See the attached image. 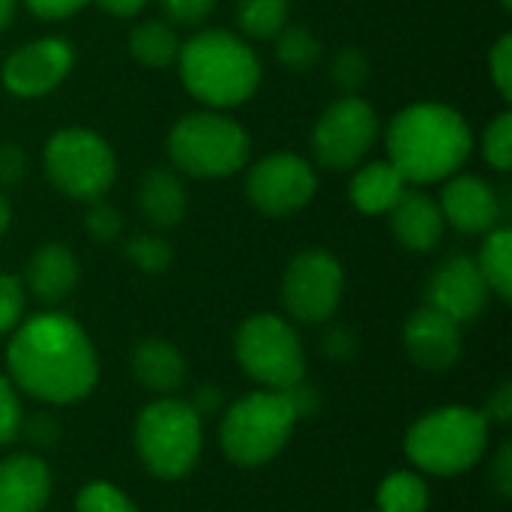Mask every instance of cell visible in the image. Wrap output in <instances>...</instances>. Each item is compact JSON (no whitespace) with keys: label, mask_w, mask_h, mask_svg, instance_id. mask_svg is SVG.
<instances>
[{"label":"cell","mask_w":512,"mask_h":512,"mask_svg":"<svg viewBox=\"0 0 512 512\" xmlns=\"http://www.w3.org/2000/svg\"><path fill=\"white\" fill-rule=\"evenodd\" d=\"M48 183L72 201H99L117 180V156L93 129H60L42 150Z\"/></svg>","instance_id":"8"},{"label":"cell","mask_w":512,"mask_h":512,"mask_svg":"<svg viewBox=\"0 0 512 512\" xmlns=\"http://www.w3.org/2000/svg\"><path fill=\"white\" fill-rule=\"evenodd\" d=\"M132 375L144 390L171 396L186 381V360L171 342L150 336L132 348Z\"/></svg>","instance_id":"20"},{"label":"cell","mask_w":512,"mask_h":512,"mask_svg":"<svg viewBox=\"0 0 512 512\" xmlns=\"http://www.w3.org/2000/svg\"><path fill=\"white\" fill-rule=\"evenodd\" d=\"M21 402L15 396V387L9 384V378L0 375V447L12 444L21 432Z\"/></svg>","instance_id":"36"},{"label":"cell","mask_w":512,"mask_h":512,"mask_svg":"<svg viewBox=\"0 0 512 512\" xmlns=\"http://www.w3.org/2000/svg\"><path fill=\"white\" fill-rule=\"evenodd\" d=\"M24 303H27V291H24L21 279L0 273V336L18 327V321L24 315Z\"/></svg>","instance_id":"33"},{"label":"cell","mask_w":512,"mask_h":512,"mask_svg":"<svg viewBox=\"0 0 512 512\" xmlns=\"http://www.w3.org/2000/svg\"><path fill=\"white\" fill-rule=\"evenodd\" d=\"M90 0H24V6L36 15V18H45V21H60V18H69L75 12H81Z\"/></svg>","instance_id":"39"},{"label":"cell","mask_w":512,"mask_h":512,"mask_svg":"<svg viewBox=\"0 0 512 512\" xmlns=\"http://www.w3.org/2000/svg\"><path fill=\"white\" fill-rule=\"evenodd\" d=\"M324 351L333 357V360H348L354 351H357V336L348 330V327H336L327 333L324 339Z\"/></svg>","instance_id":"40"},{"label":"cell","mask_w":512,"mask_h":512,"mask_svg":"<svg viewBox=\"0 0 512 512\" xmlns=\"http://www.w3.org/2000/svg\"><path fill=\"white\" fill-rule=\"evenodd\" d=\"M402 342L414 366L438 375L453 369L462 357V324L432 306H423L405 321Z\"/></svg>","instance_id":"16"},{"label":"cell","mask_w":512,"mask_h":512,"mask_svg":"<svg viewBox=\"0 0 512 512\" xmlns=\"http://www.w3.org/2000/svg\"><path fill=\"white\" fill-rule=\"evenodd\" d=\"M75 66V51L60 36H42L15 48L0 69L3 87L18 99H39L51 93Z\"/></svg>","instance_id":"13"},{"label":"cell","mask_w":512,"mask_h":512,"mask_svg":"<svg viewBox=\"0 0 512 512\" xmlns=\"http://www.w3.org/2000/svg\"><path fill=\"white\" fill-rule=\"evenodd\" d=\"M378 111L360 96H339L312 129V156L327 171L357 168L378 141Z\"/></svg>","instance_id":"10"},{"label":"cell","mask_w":512,"mask_h":512,"mask_svg":"<svg viewBox=\"0 0 512 512\" xmlns=\"http://www.w3.org/2000/svg\"><path fill=\"white\" fill-rule=\"evenodd\" d=\"M90 3H96L102 12L114 18H135L147 6V0H90Z\"/></svg>","instance_id":"42"},{"label":"cell","mask_w":512,"mask_h":512,"mask_svg":"<svg viewBox=\"0 0 512 512\" xmlns=\"http://www.w3.org/2000/svg\"><path fill=\"white\" fill-rule=\"evenodd\" d=\"M129 54L150 69H165L180 54L177 30L168 21H141L129 33Z\"/></svg>","instance_id":"24"},{"label":"cell","mask_w":512,"mask_h":512,"mask_svg":"<svg viewBox=\"0 0 512 512\" xmlns=\"http://www.w3.org/2000/svg\"><path fill=\"white\" fill-rule=\"evenodd\" d=\"M489 480H492V489L498 492L501 501H510L512 498V444H501L495 459H492V471H489Z\"/></svg>","instance_id":"37"},{"label":"cell","mask_w":512,"mask_h":512,"mask_svg":"<svg viewBox=\"0 0 512 512\" xmlns=\"http://www.w3.org/2000/svg\"><path fill=\"white\" fill-rule=\"evenodd\" d=\"M276 57L282 66L294 69V72H306L321 60V39L309 30V27H297V24H285L276 36Z\"/></svg>","instance_id":"27"},{"label":"cell","mask_w":512,"mask_h":512,"mask_svg":"<svg viewBox=\"0 0 512 512\" xmlns=\"http://www.w3.org/2000/svg\"><path fill=\"white\" fill-rule=\"evenodd\" d=\"M249 153V132L219 111L186 114L168 132V156L174 168L198 180H219L243 171Z\"/></svg>","instance_id":"6"},{"label":"cell","mask_w":512,"mask_h":512,"mask_svg":"<svg viewBox=\"0 0 512 512\" xmlns=\"http://www.w3.org/2000/svg\"><path fill=\"white\" fill-rule=\"evenodd\" d=\"M318 189V174L312 162L297 153H270L249 168L246 198L249 204L273 219L303 210Z\"/></svg>","instance_id":"12"},{"label":"cell","mask_w":512,"mask_h":512,"mask_svg":"<svg viewBox=\"0 0 512 512\" xmlns=\"http://www.w3.org/2000/svg\"><path fill=\"white\" fill-rule=\"evenodd\" d=\"M183 87L210 108H237L261 84V60L249 42L231 30H201L177 54Z\"/></svg>","instance_id":"3"},{"label":"cell","mask_w":512,"mask_h":512,"mask_svg":"<svg viewBox=\"0 0 512 512\" xmlns=\"http://www.w3.org/2000/svg\"><path fill=\"white\" fill-rule=\"evenodd\" d=\"M159 3L168 15V24L177 27H198L216 9V0H159Z\"/></svg>","instance_id":"34"},{"label":"cell","mask_w":512,"mask_h":512,"mask_svg":"<svg viewBox=\"0 0 512 512\" xmlns=\"http://www.w3.org/2000/svg\"><path fill=\"white\" fill-rule=\"evenodd\" d=\"M294 0H237V24L252 39H273L291 15Z\"/></svg>","instance_id":"26"},{"label":"cell","mask_w":512,"mask_h":512,"mask_svg":"<svg viewBox=\"0 0 512 512\" xmlns=\"http://www.w3.org/2000/svg\"><path fill=\"white\" fill-rule=\"evenodd\" d=\"M345 270L327 249H306L291 258L282 276V303L300 324H324L342 300Z\"/></svg>","instance_id":"11"},{"label":"cell","mask_w":512,"mask_h":512,"mask_svg":"<svg viewBox=\"0 0 512 512\" xmlns=\"http://www.w3.org/2000/svg\"><path fill=\"white\" fill-rule=\"evenodd\" d=\"M330 75H333V84L342 90V96H357L363 90V84L369 81L372 66H369V57L357 45H348V48L336 51V57L330 63Z\"/></svg>","instance_id":"28"},{"label":"cell","mask_w":512,"mask_h":512,"mask_svg":"<svg viewBox=\"0 0 512 512\" xmlns=\"http://www.w3.org/2000/svg\"><path fill=\"white\" fill-rule=\"evenodd\" d=\"M489 447V417L477 408L450 405L423 414L405 435V456L426 474L456 477L471 471Z\"/></svg>","instance_id":"4"},{"label":"cell","mask_w":512,"mask_h":512,"mask_svg":"<svg viewBox=\"0 0 512 512\" xmlns=\"http://www.w3.org/2000/svg\"><path fill=\"white\" fill-rule=\"evenodd\" d=\"M126 258L141 270V273H150V276H159L171 267L174 261V249L165 237L159 234H135L129 243H126Z\"/></svg>","instance_id":"29"},{"label":"cell","mask_w":512,"mask_h":512,"mask_svg":"<svg viewBox=\"0 0 512 512\" xmlns=\"http://www.w3.org/2000/svg\"><path fill=\"white\" fill-rule=\"evenodd\" d=\"M297 420L300 414L288 390H258L240 396L225 411L219 426L222 453L240 468H261L285 450Z\"/></svg>","instance_id":"5"},{"label":"cell","mask_w":512,"mask_h":512,"mask_svg":"<svg viewBox=\"0 0 512 512\" xmlns=\"http://www.w3.org/2000/svg\"><path fill=\"white\" fill-rule=\"evenodd\" d=\"M234 354L240 369L270 390H291L303 384L306 354L300 336L279 315L261 312L246 318L237 330Z\"/></svg>","instance_id":"9"},{"label":"cell","mask_w":512,"mask_h":512,"mask_svg":"<svg viewBox=\"0 0 512 512\" xmlns=\"http://www.w3.org/2000/svg\"><path fill=\"white\" fill-rule=\"evenodd\" d=\"M9 222H12V207H9V201H6V198L0 195V237L6 234Z\"/></svg>","instance_id":"44"},{"label":"cell","mask_w":512,"mask_h":512,"mask_svg":"<svg viewBox=\"0 0 512 512\" xmlns=\"http://www.w3.org/2000/svg\"><path fill=\"white\" fill-rule=\"evenodd\" d=\"M84 228L96 243H114L123 234V216L117 207H111L99 198V201H90L87 216H84Z\"/></svg>","instance_id":"32"},{"label":"cell","mask_w":512,"mask_h":512,"mask_svg":"<svg viewBox=\"0 0 512 512\" xmlns=\"http://www.w3.org/2000/svg\"><path fill=\"white\" fill-rule=\"evenodd\" d=\"M483 159L498 168V171H510L512 168V114L501 111L483 132Z\"/></svg>","instance_id":"30"},{"label":"cell","mask_w":512,"mask_h":512,"mask_svg":"<svg viewBox=\"0 0 512 512\" xmlns=\"http://www.w3.org/2000/svg\"><path fill=\"white\" fill-rule=\"evenodd\" d=\"M486 285H489V294H495L498 300L510 303L512 297V231L507 225H498L486 234L483 246H480V255L474 258Z\"/></svg>","instance_id":"23"},{"label":"cell","mask_w":512,"mask_h":512,"mask_svg":"<svg viewBox=\"0 0 512 512\" xmlns=\"http://www.w3.org/2000/svg\"><path fill=\"white\" fill-rule=\"evenodd\" d=\"M501 6H504V9L510 12V9H512V0H501Z\"/></svg>","instance_id":"45"},{"label":"cell","mask_w":512,"mask_h":512,"mask_svg":"<svg viewBox=\"0 0 512 512\" xmlns=\"http://www.w3.org/2000/svg\"><path fill=\"white\" fill-rule=\"evenodd\" d=\"M24 291H30L39 303H60L66 300L78 285V261L69 246L63 243H45L39 246L24 273Z\"/></svg>","instance_id":"19"},{"label":"cell","mask_w":512,"mask_h":512,"mask_svg":"<svg viewBox=\"0 0 512 512\" xmlns=\"http://www.w3.org/2000/svg\"><path fill=\"white\" fill-rule=\"evenodd\" d=\"M51 498V471L39 456L15 453L0 462V512H42Z\"/></svg>","instance_id":"17"},{"label":"cell","mask_w":512,"mask_h":512,"mask_svg":"<svg viewBox=\"0 0 512 512\" xmlns=\"http://www.w3.org/2000/svg\"><path fill=\"white\" fill-rule=\"evenodd\" d=\"M444 213L426 192H405L390 210V231L408 252H432L444 237Z\"/></svg>","instance_id":"18"},{"label":"cell","mask_w":512,"mask_h":512,"mask_svg":"<svg viewBox=\"0 0 512 512\" xmlns=\"http://www.w3.org/2000/svg\"><path fill=\"white\" fill-rule=\"evenodd\" d=\"M6 366L18 390L48 405H72L93 393L99 360L84 327L63 312H42L15 327Z\"/></svg>","instance_id":"1"},{"label":"cell","mask_w":512,"mask_h":512,"mask_svg":"<svg viewBox=\"0 0 512 512\" xmlns=\"http://www.w3.org/2000/svg\"><path fill=\"white\" fill-rule=\"evenodd\" d=\"M429 486L414 471H393L378 486V512H426Z\"/></svg>","instance_id":"25"},{"label":"cell","mask_w":512,"mask_h":512,"mask_svg":"<svg viewBox=\"0 0 512 512\" xmlns=\"http://www.w3.org/2000/svg\"><path fill=\"white\" fill-rule=\"evenodd\" d=\"M15 9H18V0H0V33L12 24Z\"/></svg>","instance_id":"43"},{"label":"cell","mask_w":512,"mask_h":512,"mask_svg":"<svg viewBox=\"0 0 512 512\" xmlns=\"http://www.w3.org/2000/svg\"><path fill=\"white\" fill-rule=\"evenodd\" d=\"M489 75L504 102L512 99V33H504L489 54Z\"/></svg>","instance_id":"35"},{"label":"cell","mask_w":512,"mask_h":512,"mask_svg":"<svg viewBox=\"0 0 512 512\" xmlns=\"http://www.w3.org/2000/svg\"><path fill=\"white\" fill-rule=\"evenodd\" d=\"M27 171V156L21 150V144L6 141L0 144V186H15Z\"/></svg>","instance_id":"38"},{"label":"cell","mask_w":512,"mask_h":512,"mask_svg":"<svg viewBox=\"0 0 512 512\" xmlns=\"http://www.w3.org/2000/svg\"><path fill=\"white\" fill-rule=\"evenodd\" d=\"M426 297H429L426 306L444 312L456 324H471L486 309L489 285L474 258L453 255L432 273Z\"/></svg>","instance_id":"14"},{"label":"cell","mask_w":512,"mask_h":512,"mask_svg":"<svg viewBox=\"0 0 512 512\" xmlns=\"http://www.w3.org/2000/svg\"><path fill=\"white\" fill-rule=\"evenodd\" d=\"M201 414L180 399L150 402L135 423V447L144 468L159 480L186 477L201 456Z\"/></svg>","instance_id":"7"},{"label":"cell","mask_w":512,"mask_h":512,"mask_svg":"<svg viewBox=\"0 0 512 512\" xmlns=\"http://www.w3.org/2000/svg\"><path fill=\"white\" fill-rule=\"evenodd\" d=\"M444 222L462 234H489L504 219L501 192L477 174H453L438 201Z\"/></svg>","instance_id":"15"},{"label":"cell","mask_w":512,"mask_h":512,"mask_svg":"<svg viewBox=\"0 0 512 512\" xmlns=\"http://www.w3.org/2000/svg\"><path fill=\"white\" fill-rule=\"evenodd\" d=\"M486 417L498 420V423H510L512 417V384H501L492 396H489V405L483 411Z\"/></svg>","instance_id":"41"},{"label":"cell","mask_w":512,"mask_h":512,"mask_svg":"<svg viewBox=\"0 0 512 512\" xmlns=\"http://www.w3.org/2000/svg\"><path fill=\"white\" fill-rule=\"evenodd\" d=\"M348 192H351V204L360 213L384 216L408 192V183H405V177L387 159H378V162H360L357 165Z\"/></svg>","instance_id":"22"},{"label":"cell","mask_w":512,"mask_h":512,"mask_svg":"<svg viewBox=\"0 0 512 512\" xmlns=\"http://www.w3.org/2000/svg\"><path fill=\"white\" fill-rule=\"evenodd\" d=\"M387 162L405 177V183H441L459 174L474 150L468 120L441 102H417L402 108L387 132Z\"/></svg>","instance_id":"2"},{"label":"cell","mask_w":512,"mask_h":512,"mask_svg":"<svg viewBox=\"0 0 512 512\" xmlns=\"http://www.w3.org/2000/svg\"><path fill=\"white\" fill-rule=\"evenodd\" d=\"M186 186L171 168H150L138 183V210L153 228H174L186 216Z\"/></svg>","instance_id":"21"},{"label":"cell","mask_w":512,"mask_h":512,"mask_svg":"<svg viewBox=\"0 0 512 512\" xmlns=\"http://www.w3.org/2000/svg\"><path fill=\"white\" fill-rule=\"evenodd\" d=\"M75 512H141L114 483L96 480L87 483L78 498H75Z\"/></svg>","instance_id":"31"}]
</instances>
